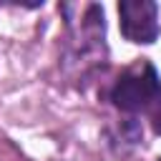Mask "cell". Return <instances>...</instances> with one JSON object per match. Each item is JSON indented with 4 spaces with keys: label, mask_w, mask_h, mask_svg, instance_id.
Instances as JSON below:
<instances>
[{
    "label": "cell",
    "mask_w": 161,
    "mask_h": 161,
    "mask_svg": "<svg viewBox=\"0 0 161 161\" xmlns=\"http://www.w3.org/2000/svg\"><path fill=\"white\" fill-rule=\"evenodd\" d=\"M111 101L123 113L146 116L161 136V75L148 58L136 60L118 75L111 88Z\"/></svg>",
    "instance_id": "obj_1"
},
{
    "label": "cell",
    "mask_w": 161,
    "mask_h": 161,
    "mask_svg": "<svg viewBox=\"0 0 161 161\" xmlns=\"http://www.w3.org/2000/svg\"><path fill=\"white\" fill-rule=\"evenodd\" d=\"M118 25H121V35L128 43L151 45L161 33L158 5L153 0H121L118 3Z\"/></svg>",
    "instance_id": "obj_2"
},
{
    "label": "cell",
    "mask_w": 161,
    "mask_h": 161,
    "mask_svg": "<svg viewBox=\"0 0 161 161\" xmlns=\"http://www.w3.org/2000/svg\"><path fill=\"white\" fill-rule=\"evenodd\" d=\"M156 161H161V156H158V158H156Z\"/></svg>",
    "instance_id": "obj_3"
}]
</instances>
